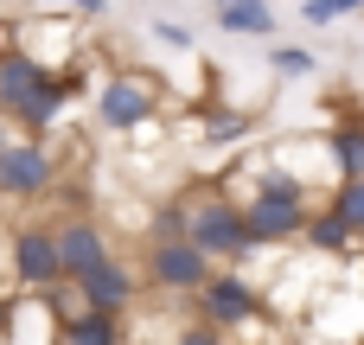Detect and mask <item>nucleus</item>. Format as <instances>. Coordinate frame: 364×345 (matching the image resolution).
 <instances>
[{"label": "nucleus", "mask_w": 364, "mask_h": 345, "mask_svg": "<svg viewBox=\"0 0 364 345\" xmlns=\"http://www.w3.org/2000/svg\"><path fill=\"white\" fill-rule=\"evenodd\" d=\"M179 211H186V243L211 262V269H243L250 256H256V243H250V224H243V205L218 186V179H205V186H192L186 198H179Z\"/></svg>", "instance_id": "nucleus-1"}, {"label": "nucleus", "mask_w": 364, "mask_h": 345, "mask_svg": "<svg viewBox=\"0 0 364 345\" xmlns=\"http://www.w3.org/2000/svg\"><path fill=\"white\" fill-rule=\"evenodd\" d=\"M192 320L211 327L218 339H237V333H256L269 320V301L243 269H211V282L192 294Z\"/></svg>", "instance_id": "nucleus-2"}, {"label": "nucleus", "mask_w": 364, "mask_h": 345, "mask_svg": "<svg viewBox=\"0 0 364 345\" xmlns=\"http://www.w3.org/2000/svg\"><path fill=\"white\" fill-rule=\"evenodd\" d=\"M90 102H96V122H102L109 134H141V128L160 115L166 83H160L154 70H109V77L90 90Z\"/></svg>", "instance_id": "nucleus-3"}, {"label": "nucleus", "mask_w": 364, "mask_h": 345, "mask_svg": "<svg viewBox=\"0 0 364 345\" xmlns=\"http://www.w3.org/2000/svg\"><path fill=\"white\" fill-rule=\"evenodd\" d=\"M6 288L13 294H51V288H64L58 250H51V224H19L6 237Z\"/></svg>", "instance_id": "nucleus-4"}, {"label": "nucleus", "mask_w": 364, "mask_h": 345, "mask_svg": "<svg viewBox=\"0 0 364 345\" xmlns=\"http://www.w3.org/2000/svg\"><path fill=\"white\" fill-rule=\"evenodd\" d=\"M141 294H147V288H141V275H134L122 256H109L102 269H90V275L70 282V301H77L83 314H96V320H122V327H128V314L141 307Z\"/></svg>", "instance_id": "nucleus-5"}, {"label": "nucleus", "mask_w": 364, "mask_h": 345, "mask_svg": "<svg viewBox=\"0 0 364 345\" xmlns=\"http://www.w3.org/2000/svg\"><path fill=\"white\" fill-rule=\"evenodd\" d=\"M141 288L154 294H198L211 282V262L186 243V237H166V243H141Z\"/></svg>", "instance_id": "nucleus-6"}, {"label": "nucleus", "mask_w": 364, "mask_h": 345, "mask_svg": "<svg viewBox=\"0 0 364 345\" xmlns=\"http://www.w3.org/2000/svg\"><path fill=\"white\" fill-rule=\"evenodd\" d=\"M51 186H58L51 141H32V134H19V141L0 154V198H13V205H32V198H45Z\"/></svg>", "instance_id": "nucleus-7"}, {"label": "nucleus", "mask_w": 364, "mask_h": 345, "mask_svg": "<svg viewBox=\"0 0 364 345\" xmlns=\"http://www.w3.org/2000/svg\"><path fill=\"white\" fill-rule=\"evenodd\" d=\"M51 250H58V275H64V288H70L77 275L102 269L109 256H122L115 237H109L96 218H64V224H51Z\"/></svg>", "instance_id": "nucleus-8"}, {"label": "nucleus", "mask_w": 364, "mask_h": 345, "mask_svg": "<svg viewBox=\"0 0 364 345\" xmlns=\"http://www.w3.org/2000/svg\"><path fill=\"white\" fill-rule=\"evenodd\" d=\"M45 77H51V64H45L38 51H19V45L6 38V45H0V115H6V122H19Z\"/></svg>", "instance_id": "nucleus-9"}, {"label": "nucleus", "mask_w": 364, "mask_h": 345, "mask_svg": "<svg viewBox=\"0 0 364 345\" xmlns=\"http://www.w3.org/2000/svg\"><path fill=\"white\" fill-rule=\"evenodd\" d=\"M301 250H307L314 262H346V256H358L352 230H346L333 211H314V218H307V230H301Z\"/></svg>", "instance_id": "nucleus-10"}, {"label": "nucleus", "mask_w": 364, "mask_h": 345, "mask_svg": "<svg viewBox=\"0 0 364 345\" xmlns=\"http://www.w3.org/2000/svg\"><path fill=\"white\" fill-rule=\"evenodd\" d=\"M128 339V327L122 320H96V314H64L58 320V333H51V345H122Z\"/></svg>", "instance_id": "nucleus-11"}, {"label": "nucleus", "mask_w": 364, "mask_h": 345, "mask_svg": "<svg viewBox=\"0 0 364 345\" xmlns=\"http://www.w3.org/2000/svg\"><path fill=\"white\" fill-rule=\"evenodd\" d=\"M326 154H333L339 179H364V115H352V122H339V128L326 134Z\"/></svg>", "instance_id": "nucleus-12"}, {"label": "nucleus", "mask_w": 364, "mask_h": 345, "mask_svg": "<svg viewBox=\"0 0 364 345\" xmlns=\"http://www.w3.org/2000/svg\"><path fill=\"white\" fill-rule=\"evenodd\" d=\"M218 32H237V38H275V6L230 0V6H218Z\"/></svg>", "instance_id": "nucleus-13"}, {"label": "nucleus", "mask_w": 364, "mask_h": 345, "mask_svg": "<svg viewBox=\"0 0 364 345\" xmlns=\"http://www.w3.org/2000/svg\"><path fill=\"white\" fill-rule=\"evenodd\" d=\"M320 211H333V218L352 230V243H358V237H364V179H339V186L326 192V205H320Z\"/></svg>", "instance_id": "nucleus-14"}, {"label": "nucleus", "mask_w": 364, "mask_h": 345, "mask_svg": "<svg viewBox=\"0 0 364 345\" xmlns=\"http://www.w3.org/2000/svg\"><path fill=\"white\" fill-rule=\"evenodd\" d=\"M256 122L250 115H237V109H211V122H205V147H230V141H243Z\"/></svg>", "instance_id": "nucleus-15"}, {"label": "nucleus", "mask_w": 364, "mask_h": 345, "mask_svg": "<svg viewBox=\"0 0 364 345\" xmlns=\"http://www.w3.org/2000/svg\"><path fill=\"white\" fill-rule=\"evenodd\" d=\"M314 64H320V58L301 51V45H269V70H275V77H307Z\"/></svg>", "instance_id": "nucleus-16"}, {"label": "nucleus", "mask_w": 364, "mask_h": 345, "mask_svg": "<svg viewBox=\"0 0 364 345\" xmlns=\"http://www.w3.org/2000/svg\"><path fill=\"white\" fill-rule=\"evenodd\" d=\"M352 13H358V0H301V19L307 26H339Z\"/></svg>", "instance_id": "nucleus-17"}, {"label": "nucleus", "mask_w": 364, "mask_h": 345, "mask_svg": "<svg viewBox=\"0 0 364 345\" xmlns=\"http://www.w3.org/2000/svg\"><path fill=\"white\" fill-rule=\"evenodd\" d=\"M154 38H160L166 51H192V32H186V26H173V19H154Z\"/></svg>", "instance_id": "nucleus-18"}, {"label": "nucleus", "mask_w": 364, "mask_h": 345, "mask_svg": "<svg viewBox=\"0 0 364 345\" xmlns=\"http://www.w3.org/2000/svg\"><path fill=\"white\" fill-rule=\"evenodd\" d=\"M166 345H230V339H218L211 327H198V320H186V327H179V333H173Z\"/></svg>", "instance_id": "nucleus-19"}, {"label": "nucleus", "mask_w": 364, "mask_h": 345, "mask_svg": "<svg viewBox=\"0 0 364 345\" xmlns=\"http://www.w3.org/2000/svg\"><path fill=\"white\" fill-rule=\"evenodd\" d=\"M19 307H26V301H19L13 288H0V339H6V333L19 327Z\"/></svg>", "instance_id": "nucleus-20"}, {"label": "nucleus", "mask_w": 364, "mask_h": 345, "mask_svg": "<svg viewBox=\"0 0 364 345\" xmlns=\"http://www.w3.org/2000/svg\"><path fill=\"white\" fill-rule=\"evenodd\" d=\"M243 345H288V339H243Z\"/></svg>", "instance_id": "nucleus-21"}, {"label": "nucleus", "mask_w": 364, "mask_h": 345, "mask_svg": "<svg viewBox=\"0 0 364 345\" xmlns=\"http://www.w3.org/2000/svg\"><path fill=\"white\" fill-rule=\"evenodd\" d=\"M122 345H141V339H134V333H128V339H122Z\"/></svg>", "instance_id": "nucleus-22"}]
</instances>
